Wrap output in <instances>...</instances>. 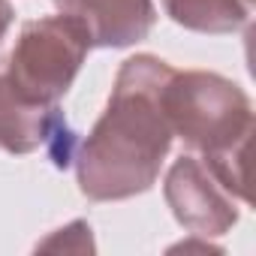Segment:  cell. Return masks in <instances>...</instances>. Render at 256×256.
Here are the masks:
<instances>
[{
	"label": "cell",
	"instance_id": "obj_4",
	"mask_svg": "<svg viewBox=\"0 0 256 256\" xmlns=\"http://www.w3.org/2000/svg\"><path fill=\"white\" fill-rule=\"evenodd\" d=\"M163 196L175 220L202 238L226 235L238 223V199L193 154H181L163 181Z\"/></svg>",
	"mask_w": 256,
	"mask_h": 256
},
{
	"label": "cell",
	"instance_id": "obj_6",
	"mask_svg": "<svg viewBox=\"0 0 256 256\" xmlns=\"http://www.w3.org/2000/svg\"><path fill=\"white\" fill-rule=\"evenodd\" d=\"M60 139L72 142V133L58 106H34L22 100L10 82L0 76V151L6 154H34L40 148L52 151Z\"/></svg>",
	"mask_w": 256,
	"mask_h": 256
},
{
	"label": "cell",
	"instance_id": "obj_3",
	"mask_svg": "<svg viewBox=\"0 0 256 256\" xmlns=\"http://www.w3.org/2000/svg\"><path fill=\"white\" fill-rule=\"evenodd\" d=\"M90 34L70 16H46L28 22L10 54L4 78L34 106H58L72 88L88 52Z\"/></svg>",
	"mask_w": 256,
	"mask_h": 256
},
{
	"label": "cell",
	"instance_id": "obj_2",
	"mask_svg": "<svg viewBox=\"0 0 256 256\" xmlns=\"http://www.w3.org/2000/svg\"><path fill=\"white\" fill-rule=\"evenodd\" d=\"M163 106L172 133L202 154V163L238 202H247L244 160L253 133V106L241 84L208 70H175L166 82Z\"/></svg>",
	"mask_w": 256,
	"mask_h": 256
},
{
	"label": "cell",
	"instance_id": "obj_1",
	"mask_svg": "<svg viewBox=\"0 0 256 256\" xmlns=\"http://www.w3.org/2000/svg\"><path fill=\"white\" fill-rule=\"evenodd\" d=\"M175 66L154 54L126 58L114 76L106 112L78 145L76 178L90 202H120L148 193L172 148V124L163 106Z\"/></svg>",
	"mask_w": 256,
	"mask_h": 256
},
{
	"label": "cell",
	"instance_id": "obj_9",
	"mask_svg": "<svg viewBox=\"0 0 256 256\" xmlns=\"http://www.w3.org/2000/svg\"><path fill=\"white\" fill-rule=\"evenodd\" d=\"M244 4H247V6H253V0H244Z\"/></svg>",
	"mask_w": 256,
	"mask_h": 256
},
{
	"label": "cell",
	"instance_id": "obj_8",
	"mask_svg": "<svg viewBox=\"0 0 256 256\" xmlns=\"http://www.w3.org/2000/svg\"><path fill=\"white\" fill-rule=\"evenodd\" d=\"M12 22H16V10H12V4H10V0H0V42H4V36L10 34Z\"/></svg>",
	"mask_w": 256,
	"mask_h": 256
},
{
	"label": "cell",
	"instance_id": "obj_7",
	"mask_svg": "<svg viewBox=\"0 0 256 256\" xmlns=\"http://www.w3.org/2000/svg\"><path fill=\"white\" fill-rule=\"evenodd\" d=\"M166 16L196 34H235L250 22L244 0H163Z\"/></svg>",
	"mask_w": 256,
	"mask_h": 256
},
{
	"label": "cell",
	"instance_id": "obj_5",
	"mask_svg": "<svg viewBox=\"0 0 256 256\" xmlns=\"http://www.w3.org/2000/svg\"><path fill=\"white\" fill-rule=\"evenodd\" d=\"M54 6L84 24L94 48L136 46L157 24L154 0H54Z\"/></svg>",
	"mask_w": 256,
	"mask_h": 256
}]
</instances>
